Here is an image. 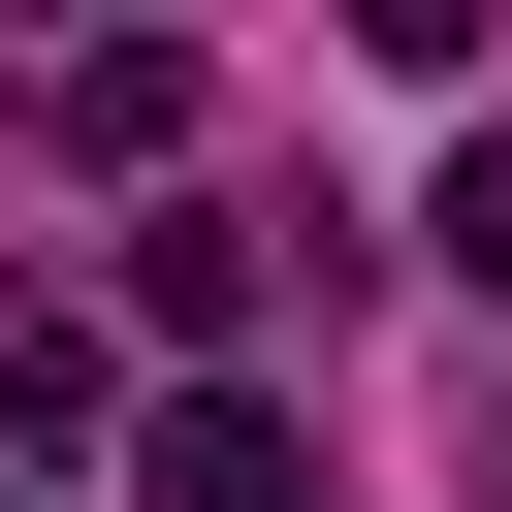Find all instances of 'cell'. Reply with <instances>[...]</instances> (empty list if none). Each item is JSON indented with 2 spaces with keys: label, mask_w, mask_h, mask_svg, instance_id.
I'll return each instance as SVG.
<instances>
[{
  "label": "cell",
  "mask_w": 512,
  "mask_h": 512,
  "mask_svg": "<svg viewBox=\"0 0 512 512\" xmlns=\"http://www.w3.org/2000/svg\"><path fill=\"white\" fill-rule=\"evenodd\" d=\"M128 512H320L288 384H160V416H128Z\"/></svg>",
  "instance_id": "cell-1"
},
{
  "label": "cell",
  "mask_w": 512,
  "mask_h": 512,
  "mask_svg": "<svg viewBox=\"0 0 512 512\" xmlns=\"http://www.w3.org/2000/svg\"><path fill=\"white\" fill-rule=\"evenodd\" d=\"M32 128H64V160H192L224 64H192V32H96V64H32Z\"/></svg>",
  "instance_id": "cell-2"
},
{
  "label": "cell",
  "mask_w": 512,
  "mask_h": 512,
  "mask_svg": "<svg viewBox=\"0 0 512 512\" xmlns=\"http://www.w3.org/2000/svg\"><path fill=\"white\" fill-rule=\"evenodd\" d=\"M416 256H448V288L512 320V128H448V192H416Z\"/></svg>",
  "instance_id": "cell-3"
}]
</instances>
